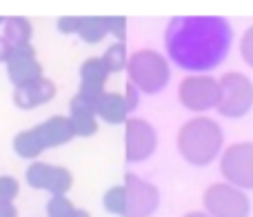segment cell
Wrapping results in <instances>:
<instances>
[{
	"instance_id": "cell-13",
	"label": "cell",
	"mask_w": 253,
	"mask_h": 217,
	"mask_svg": "<svg viewBox=\"0 0 253 217\" xmlns=\"http://www.w3.org/2000/svg\"><path fill=\"white\" fill-rule=\"evenodd\" d=\"M71 124V131H74L76 138H91V135L98 133V117L96 111L89 102H84L83 98L74 96L69 102V115H67Z\"/></svg>"
},
{
	"instance_id": "cell-2",
	"label": "cell",
	"mask_w": 253,
	"mask_h": 217,
	"mask_svg": "<svg viewBox=\"0 0 253 217\" xmlns=\"http://www.w3.org/2000/svg\"><path fill=\"white\" fill-rule=\"evenodd\" d=\"M175 146L182 160L191 166H209L224 151L222 126L207 115L189 117L175 135Z\"/></svg>"
},
{
	"instance_id": "cell-7",
	"label": "cell",
	"mask_w": 253,
	"mask_h": 217,
	"mask_svg": "<svg viewBox=\"0 0 253 217\" xmlns=\"http://www.w3.org/2000/svg\"><path fill=\"white\" fill-rule=\"evenodd\" d=\"M220 173L231 186L253 191V142L229 144L220 155Z\"/></svg>"
},
{
	"instance_id": "cell-31",
	"label": "cell",
	"mask_w": 253,
	"mask_h": 217,
	"mask_svg": "<svg viewBox=\"0 0 253 217\" xmlns=\"http://www.w3.org/2000/svg\"><path fill=\"white\" fill-rule=\"evenodd\" d=\"M182 217H211V215H207L205 211H189V213H184Z\"/></svg>"
},
{
	"instance_id": "cell-8",
	"label": "cell",
	"mask_w": 253,
	"mask_h": 217,
	"mask_svg": "<svg viewBox=\"0 0 253 217\" xmlns=\"http://www.w3.org/2000/svg\"><path fill=\"white\" fill-rule=\"evenodd\" d=\"M158 148V133L151 122L142 117H129L125 124V160L126 164H140L149 160Z\"/></svg>"
},
{
	"instance_id": "cell-11",
	"label": "cell",
	"mask_w": 253,
	"mask_h": 217,
	"mask_svg": "<svg viewBox=\"0 0 253 217\" xmlns=\"http://www.w3.org/2000/svg\"><path fill=\"white\" fill-rule=\"evenodd\" d=\"M56 93H58L56 84L42 75L40 80L27 84V87L13 89V105L18 108H22V111H29V108L49 105V102L56 98Z\"/></svg>"
},
{
	"instance_id": "cell-21",
	"label": "cell",
	"mask_w": 253,
	"mask_h": 217,
	"mask_svg": "<svg viewBox=\"0 0 253 217\" xmlns=\"http://www.w3.org/2000/svg\"><path fill=\"white\" fill-rule=\"evenodd\" d=\"M100 58L107 65L109 73H120V71L126 69V60H129V58H126V44L125 42H111Z\"/></svg>"
},
{
	"instance_id": "cell-17",
	"label": "cell",
	"mask_w": 253,
	"mask_h": 217,
	"mask_svg": "<svg viewBox=\"0 0 253 217\" xmlns=\"http://www.w3.org/2000/svg\"><path fill=\"white\" fill-rule=\"evenodd\" d=\"M109 75V69H107L100 56H91L87 60H83V65H80V84H93V87L105 89Z\"/></svg>"
},
{
	"instance_id": "cell-15",
	"label": "cell",
	"mask_w": 253,
	"mask_h": 217,
	"mask_svg": "<svg viewBox=\"0 0 253 217\" xmlns=\"http://www.w3.org/2000/svg\"><path fill=\"white\" fill-rule=\"evenodd\" d=\"M2 36L9 40V44H11V47L31 44L34 25H31V20H29V18H25V16L4 18V22H2Z\"/></svg>"
},
{
	"instance_id": "cell-25",
	"label": "cell",
	"mask_w": 253,
	"mask_h": 217,
	"mask_svg": "<svg viewBox=\"0 0 253 217\" xmlns=\"http://www.w3.org/2000/svg\"><path fill=\"white\" fill-rule=\"evenodd\" d=\"M107 36H114L116 42H125L126 40V18L123 16H105Z\"/></svg>"
},
{
	"instance_id": "cell-14",
	"label": "cell",
	"mask_w": 253,
	"mask_h": 217,
	"mask_svg": "<svg viewBox=\"0 0 253 217\" xmlns=\"http://www.w3.org/2000/svg\"><path fill=\"white\" fill-rule=\"evenodd\" d=\"M96 117L111 126L126 124V120H129V108H126L123 93H118V91L102 93V98L96 102Z\"/></svg>"
},
{
	"instance_id": "cell-18",
	"label": "cell",
	"mask_w": 253,
	"mask_h": 217,
	"mask_svg": "<svg viewBox=\"0 0 253 217\" xmlns=\"http://www.w3.org/2000/svg\"><path fill=\"white\" fill-rule=\"evenodd\" d=\"M76 36L87 44H100L107 38L105 16H80V27Z\"/></svg>"
},
{
	"instance_id": "cell-10",
	"label": "cell",
	"mask_w": 253,
	"mask_h": 217,
	"mask_svg": "<svg viewBox=\"0 0 253 217\" xmlns=\"http://www.w3.org/2000/svg\"><path fill=\"white\" fill-rule=\"evenodd\" d=\"M7 78L13 84V89L27 87V84L36 82L42 78V65H40L36 49L31 44H22V47H13L11 56L7 60Z\"/></svg>"
},
{
	"instance_id": "cell-20",
	"label": "cell",
	"mask_w": 253,
	"mask_h": 217,
	"mask_svg": "<svg viewBox=\"0 0 253 217\" xmlns=\"http://www.w3.org/2000/svg\"><path fill=\"white\" fill-rule=\"evenodd\" d=\"M125 204H126L125 184H116V186L107 188L105 195H102V209H105L109 215L125 217Z\"/></svg>"
},
{
	"instance_id": "cell-29",
	"label": "cell",
	"mask_w": 253,
	"mask_h": 217,
	"mask_svg": "<svg viewBox=\"0 0 253 217\" xmlns=\"http://www.w3.org/2000/svg\"><path fill=\"white\" fill-rule=\"evenodd\" d=\"M11 51H13V47L9 44V40L4 38V36H0V65H7Z\"/></svg>"
},
{
	"instance_id": "cell-6",
	"label": "cell",
	"mask_w": 253,
	"mask_h": 217,
	"mask_svg": "<svg viewBox=\"0 0 253 217\" xmlns=\"http://www.w3.org/2000/svg\"><path fill=\"white\" fill-rule=\"evenodd\" d=\"M178 100L187 111L202 115V113L218 107L220 80L209 73L187 75V78H182V82L178 87Z\"/></svg>"
},
{
	"instance_id": "cell-22",
	"label": "cell",
	"mask_w": 253,
	"mask_h": 217,
	"mask_svg": "<svg viewBox=\"0 0 253 217\" xmlns=\"http://www.w3.org/2000/svg\"><path fill=\"white\" fill-rule=\"evenodd\" d=\"M49 169H51L49 162H40V160L31 162L25 171V182L29 184L31 188H36V191H44L47 178H49Z\"/></svg>"
},
{
	"instance_id": "cell-30",
	"label": "cell",
	"mask_w": 253,
	"mask_h": 217,
	"mask_svg": "<svg viewBox=\"0 0 253 217\" xmlns=\"http://www.w3.org/2000/svg\"><path fill=\"white\" fill-rule=\"evenodd\" d=\"M0 217H18V211L11 202H0Z\"/></svg>"
},
{
	"instance_id": "cell-24",
	"label": "cell",
	"mask_w": 253,
	"mask_h": 217,
	"mask_svg": "<svg viewBox=\"0 0 253 217\" xmlns=\"http://www.w3.org/2000/svg\"><path fill=\"white\" fill-rule=\"evenodd\" d=\"M20 195V182L11 175H0V202H11Z\"/></svg>"
},
{
	"instance_id": "cell-3",
	"label": "cell",
	"mask_w": 253,
	"mask_h": 217,
	"mask_svg": "<svg viewBox=\"0 0 253 217\" xmlns=\"http://www.w3.org/2000/svg\"><path fill=\"white\" fill-rule=\"evenodd\" d=\"M129 82L144 96H156L171 80L169 60L156 49H138L126 60Z\"/></svg>"
},
{
	"instance_id": "cell-23",
	"label": "cell",
	"mask_w": 253,
	"mask_h": 217,
	"mask_svg": "<svg viewBox=\"0 0 253 217\" xmlns=\"http://www.w3.org/2000/svg\"><path fill=\"white\" fill-rule=\"evenodd\" d=\"M78 206L67 195H53L47 202V217H74Z\"/></svg>"
},
{
	"instance_id": "cell-4",
	"label": "cell",
	"mask_w": 253,
	"mask_h": 217,
	"mask_svg": "<svg viewBox=\"0 0 253 217\" xmlns=\"http://www.w3.org/2000/svg\"><path fill=\"white\" fill-rule=\"evenodd\" d=\"M220 80V100L215 111L229 120H242L253 108V82L240 71H229Z\"/></svg>"
},
{
	"instance_id": "cell-5",
	"label": "cell",
	"mask_w": 253,
	"mask_h": 217,
	"mask_svg": "<svg viewBox=\"0 0 253 217\" xmlns=\"http://www.w3.org/2000/svg\"><path fill=\"white\" fill-rule=\"evenodd\" d=\"M205 213L211 217H249L251 200L245 191L227 182H213L202 195Z\"/></svg>"
},
{
	"instance_id": "cell-12",
	"label": "cell",
	"mask_w": 253,
	"mask_h": 217,
	"mask_svg": "<svg viewBox=\"0 0 253 217\" xmlns=\"http://www.w3.org/2000/svg\"><path fill=\"white\" fill-rule=\"evenodd\" d=\"M34 129H36V133H38V140L44 146V151H47V148H56V146H65L67 142H71V140L76 138L67 115H53V117H49V120L36 124Z\"/></svg>"
},
{
	"instance_id": "cell-32",
	"label": "cell",
	"mask_w": 253,
	"mask_h": 217,
	"mask_svg": "<svg viewBox=\"0 0 253 217\" xmlns=\"http://www.w3.org/2000/svg\"><path fill=\"white\" fill-rule=\"evenodd\" d=\"M74 217H91V213H89V211H84V209H80L78 206V211H76V215Z\"/></svg>"
},
{
	"instance_id": "cell-9",
	"label": "cell",
	"mask_w": 253,
	"mask_h": 217,
	"mask_svg": "<svg viewBox=\"0 0 253 217\" xmlns=\"http://www.w3.org/2000/svg\"><path fill=\"white\" fill-rule=\"evenodd\" d=\"M125 217H151L160 206V191L156 184L138 178L135 173H125Z\"/></svg>"
},
{
	"instance_id": "cell-28",
	"label": "cell",
	"mask_w": 253,
	"mask_h": 217,
	"mask_svg": "<svg viewBox=\"0 0 253 217\" xmlns=\"http://www.w3.org/2000/svg\"><path fill=\"white\" fill-rule=\"evenodd\" d=\"M123 96H125L126 108H129V113H131L135 107H138V102H140V100H138V98H140V91H138V89H135L131 82H126V84H125V93H123Z\"/></svg>"
},
{
	"instance_id": "cell-16",
	"label": "cell",
	"mask_w": 253,
	"mask_h": 217,
	"mask_svg": "<svg viewBox=\"0 0 253 217\" xmlns=\"http://www.w3.org/2000/svg\"><path fill=\"white\" fill-rule=\"evenodd\" d=\"M11 148L18 157L31 160V162H36L40 157V153H44V146L40 144L38 133H36L34 126H31V129H25V131H18L11 140Z\"/></svg>"
},
{
	"instance_id": "cell-19",
	"label": "cell",
	"mask_w": 253,
	"mask_h": 217,
	"mask_svg": "<svg viewBox=\"0 0 253 217\" xmlns=\"http://www.w3.org/2000/svg\"><path fill=\"white\" fill-rule=\"evenodd\" d=\"M71 186H74V175H71V171L67 169V166L51 164L44 191H47L51 197L53 195H67V193L71 191Z\"/></svg>"
},
{
	"instance_id": "cell-33",
	"label": "cell",
	"mask_w": 253,
	"mask_h": 217,
	"mask_svg": "<svg viewBox=\"0 0 253 217\" xmlns=\"http://www.w3.org/2000/svg\"><path fill=\"white\" fill-rule=\"evenodd\" d=\"M2 22H4V18H0V27H2Z\"/></svg>"
},
{
	"instance_id": "cell-1",
	"label": "cell",
	"mask_w": 253,
	"mask_h": 217,
	"mask_svg": "<svg viewBox=\"0 0 253 217\" xmlns=\"http://www.w3.org/2000/svg\"><path fill=\"white\" fill-rule=\"evenodd\" d=\"M233 44V27L222 16H175L167 22V58L189 75L209 73L224 62Z\"/></svg>"
},
{
	"instance_id": "cell-26",
	"label": "cell",
	"mask_w": 253,
	"mask_h": 217,
	"mask_svg": "<svg viewBox=\"0 0 253 217\" xmlns=\"http://www.w3.org/2000/svg\"><path fill=\"white\" fill-rule=\"evenodd\" d=\"M240 56L253 69V25L249 29H245V34H242V38H240Z\"/></svg>"
},
{
	"instance_id": "cell-27",
	"label": "cell",
	"mask_w": 253,
	"mask_h": 217,
	"mask_svg": "<svg viewBox=\"0 0 253 217\" xmlns=\"http://www.w3.org/2000/svg\"><path fill=\"white\" fill-rule=\"evenodd\" d=\"M78 27H80V16H60L56 20V29L65 36L78 34Z\"/></svg>"
}]
</instances>
